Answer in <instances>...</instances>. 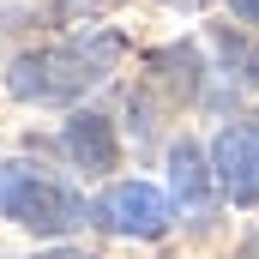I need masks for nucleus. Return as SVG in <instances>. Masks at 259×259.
Wrapping results in <instances>:
<instances>
[{
  "label": "nucleus",
  "instance_id": "1",
  "mask_svg": "<svg viewBox=\"0 0 259 259\" xmlns=\"http://www.w3.org/2000/svg\"><path fill=\"white\" fill-rule=\"evenodd\" d=\"M115 36H97V42H66V49H36V55H18L6 84L12 97L24 103H72L84 97L91 84L109 78V61H115Z\"/></svg>",
  "mask_w": 259,
  "mask_h": 259
},
{
  "label": "nucleus",
  "instance_id": "2",
  "mask_svg": "<svg viewBox=\"0 0 259 259\" xmlns=\"http://www.w3.org/2000/svg\"><path fill=\"white\" fill-rule=\"evenodd\" d=\"M0 217H12L18 229H36V235H66L84 223V205L36 163H0Z\"/></svg>",
  "mask_w": 259,
  "mask_h": 259
},
{
  "label": "nucleus",
  "instance_id": "3",
  "mask_svg": "<svg viewBox=\"0 0 259 259\" xmlns=\"http://www.w3.org/2000/svg\"><path fill=\"white\" fill-rule=\"evenodd\" d=\"M97 223H103L109 235H139V241H151V235L169 229V199L157 193L151 181H121V187H109V193L97 199Z\"/></svg>",
  "mask_w": 259,
  "mask_h": 259
},
{
  "label": "nucleus",
  "instance_id": "4",
  "mask_svg": "<svg viewBox=\"0 0 259 259\" xmlns=\"http://www.w3.org/2000/svg\"><path fill=\"white\" fill-rule=\"evenodd\" d=\"M211 169H217V187L235 199V205H259V127H223L211 145Z\"/></svg>",
  "mask_w": 259,
  "mask_h": 259
},
{
  "label": "nucleus",
  "instance_id": "5",
  "mask_svg": "<svg viewBox=\"0 0 259 259\" xmlns=\"http://www.w3.org/2000/svg\"><path fill=\"white\" fill-rule=\"evenodd\" d=\"M66 157L78 169H91V175L115 169V133H109V121L103 115H72L66 121Z\"/></svg>",
  "mask_w": 259,
  "mask_h": 259
},
{
  "label": "nucleus",
  "instance_id": "6",
  "mask_svg": "<svg viewBox=\"0 0 259 259\" xmlns=\"http://www.w3.org/2000/svg\"><path fill=\"white\" fill-rule=\"evenodd\" d=\"M169 181H175V199H181L187 211L205 205V163H199V151L187 145V139L169 151Z\"/></svg>",
  "mask_w": 259,
  "mask_h": 259
},
{
  "label": "nucleus",
  "instance_id": "7",
  "mask_svg": "<svg viewBox=\"0 0 259 259\" xmlns=\"http://www.w3.org/2000/svg\"><path fill=\"white\" fill-rule=\"evenodd\" d=\"M229 6H235V12H241L247 24H259V0H229Z\"/></svg>",
  "mask_w": 259,
  "mask_h": 259
},
{
  "label": "nucleus",
  "instance_id": "8",
  "mask_svg": "<svg viewBox=\"0 0 259 259\" xmlns=\"http://www.w3.org/2000/svg\"><path fill=\"white\" fill-rule=\"evenodd\" d=\"M42 259H91V253H42Z\"/></svg>",
  "mask_w": 259,
  "mask_h": 259
}]
</instances>
